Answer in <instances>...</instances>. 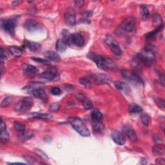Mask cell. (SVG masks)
I'll list each match as a JSON object with an SVG mask.
<instances>
[{"instance_id": "cell-36", "label": "cell", "mask_w": 165, "mask_h": 165, "mask_svg": "<svg viewBox=\"0 0 165 165\" xmlns=\"http://www.w3.org/2000/svg\"><path fill=\"white\" fill-rule=\"evenodd\" d=\"M79 82L81 85L86 86H89L92 84L89 76L81 77V78L79 79Z\"/></svg>"}, {"instance_id": "cell-30", "label": "cell", "mask_w": 165, "mask_h": 165, "mask_svg": "<svg viewBox=\"0 0 165 165\" xmlns=\"http://www.w3.org/2000/svg\"><path fill=\"white\" fill-rule=\"evenodd\" d=\"M10 135L7 132V131L5 130L3 131H1V142L3 144H7L10 141Z\"/></svg>"}, {"instance_id": "cell-7", "label": "cell", "mask_w": 165, "mask_h": 165, "mask_svg": "<svg viewBox=\"0 0 165 165\" xmlns=\"http://www.w3.org/2000/svg\"><path fill=\"white\" fill-rule=\"evenodd\" d=\"M1 25L5 32L11 35H14L15 29L16 27V20L14 19H2L1 21Z\"/></svg>"}, {"instance_id": "cell-52", "label": "cell", "mask_w": 165, "mask_h": 165, "mask_svg": "<svg viewBox=\"0 0 165 165\" xmlns=\"http://www.w3.org/2000/svg\"><path fill=\"white\" fill-rule=\"evenodd\" d=\"M20 2H18V1H15V2H14L12 3V7H14V6H16V5L19 3Z\"/></svg>"}, {"instance_id": "cell-15", "label": "cell", "mask_w": 165, "mask_h": 165, "mask_svg": "<svg viewBox=\"0 0 165 165\" xmlns=\"http://www.w3.org/2000/svg\"><path fill=\"white\" fill-rule=\"evenodd\" d=\"M114 85L116 87V89L124 94L128 95L131 93L130 87L129 86V85L127 83H126V82L117 81L114 82Z\"/></svg>"}, {"instance_id": "cell-11", "label": "cell", "mask_w": 165, "mask_h": 165, "mask_svg": "<svg viewBox=\"0 0 165 165\" xmlns=\"http://www.w3.org/2000/svg\"><path fill=\"white\" fill-rule=\"evenodd\" d=\"M89 78L92 84H107L110 82L109 77L105 74H96L89 76Z\"/></svg>"}, {"instance_id": "cell-46", "label": "cell", "mask_w": 165, "mask_h": 165, "mask_svg": "<svg viewBox=\"0 0 165 165\" xmlns=\"http://www.w3.org/2000/svg\"><path fill=\"white\" fill-rule=\"evenodd\" d=\"M156 104L157 105V106L160 108L164 109V99H161V98H158V99H156Z\"/></svg>"}, {"instance_id": "cell-18", "label": "cell", "mask_w": 165, "mask_h": 165, "mask_svg": "<svg viewBox=\"0 0 165 165\" xmlns=\"http://www.w3.org/2000/svg\"><path fill=\"white\" fill-rule=\"evenodd\" d=\"M72 43L78 46H81L85 43V39L81 34L74 33L72 34Z\"/></svg>"}, {"instance_id": "cell-20", "label": "cell", "mask_w": 165, "mask_h": 165, "mask_svg": "<svg viewBox=\"0 0 165 165\" xmlns=\"http://www.w3.org/2000/svg\"><path fill=\"white\" fill-rule=\"evenodd\" d=\"M8 50L9 52L14 57H19L23 54V49L17 46H10Z\"/></svg>"}, {"instance_id": "cell-4", "label": "cell", "mask_w": 165, "mask_h": 165, "mask_svg": "<svg viewBox=\"0 0 165 165\" xmlns=\"http://www.w3.org/2000/svg\"><path fill=\"white\" fill-rule=\"evenodd\" d=\"M136 21L133 17H128L118 27L117 32L120 34H124L125 33L130 32L133 30L135 27Z\"/></svg>"}, {"instance_id": "cell-28", "label": "cell", "mask_w": 165, "mask_h": 165, "mask_svg": "<svg viewBox=\"0 0 165 165\" xmlns=\"http://www.w3.org/2000/svg\"><path fill=\"white\" fill-rule=\"evenodd\" d=\"M152 152L154 154L163 155L165 152V147L163 144H156L153 147Z\"/></svg>"}, {"instance_id": "cell-40", "label": "cell", "mask_w": 165, "mask_h": 165, "mask_svg": "<svg viewBox=\"0 0 165 165\" xmlns=\"http://www.w3.org/2000/svg\"><path fill=\"white\" fill-rule=\"evenodd\" d=\"M24 159H25V161H27L28 162V163L29 164H39V163L36 161V159L31 156H24Z\"/></svg>"}, {"instance_id": "cell-12", "label": "cell", "mask_w": 165, "mask_h": 165, "mask_svg": "<svg viewBox=\"0 0 165 165\" xmlns=\"http://www.w3.org/2000/svg\"><path fill=\"white\" fill-rule=\"evenodd\" d=\"M22 70L26 76L31 77L35 76L38 72V70L35 66L29 64H24L22 66Z\"/></svg>"}, {"instance_id": "cell-21", "label": "cell", "mask_w": 165, "mask_h": 165, "mask_svg": "<svg viewBox=\"0 0 165 165\" xmlns=\"http://www.w3.org/2000/svg\"><path fill=\"white\" fill-rule=\"evenodd\" d=\"M25 44L27 48H29L30 50H32L33 52H38L41 49V45L38 43H35L32 42V41H27L25 42Z\"/></svg>"}, {"instance_id": "cell-51", "label": "cell", "mask_w": 165, "mask_h": 165, "mask_svg": "<svg viewBox=\"0 0 165 165\" xmlns=\"http://www.w3.org/2000/svg\"><path fill=\"white\" fill-rule=\"evenodd\" d=\"M159 78H160V80H161V83L163 84V85H164V75L161 74L159 75Z\"/></svg>"}, {"instance_id": "cell-23", "label": "cell", "mask_w": 165, "mask_h": 165, "mask_svg": "<svg viewBox=\"0 0 165 165\" xmlns=\"http://www.w3.org/2000/svg\"><path fill=\"white\" fill-rule=\"evenodd\" d=\"M44 86V84L43 82H32L27 85L25 87H24L25 90H32L36 89H39V88H41Z\"/></svg>"}, {"instance_id": "cell-33", "label": "cell", "mask_w": 165, "mask_h": 165, "mask_svg": "<svg viewBox=\"0 0 165 165\" xmlns=\"http://www.w3.org/2000/svg\"><path fill=\"white\" fill-rule=\"evenodd\" d=\"M14 127L15 130L20 133H22L25 130V126L23 124L17 121L14 123Z\"/></svg>"}, {"instance_id": "cell-49", "label": "cell", "mask_w": 165, "mask_h": 165, "mask_svg": "<svg viewBox=\"0 0 165 165\" xmlns=\"http://www.w3.org/2000/svg\"><path fill=\"white\" fill-rule=\"evenodd\" d=\"M75 4L77 7H81L82 5H83L84 3V2L83 1H81V0H78V1H75L74 2Z\"/></svg>"}, {"instance_id": "cell-29", "label": "cell", "mask_w": 165, "mask_h": 165, "mask_svg": "<svg viewBox=\"0 0 165 165\" xmlns=\"http://www.w3.org/2000/svg\"><path fill=\"white\" fill-rule=\"evenodd\" d=\"M91 116L93 121H101L103 117L101 112L97 109H94L92 112Z\"/></svg>"}, {"instance_id": "cell-47", "label": "cell", "mask_w": 165, "mask_h": 165, "mask_svg": "<svg viewBox=\"0 0 165 165\" xmlns=\"http://www.w3.org/2000/svg\"><path fill=\"white\" fill-rule=\"evenodd\" d=\"M36 153H38V155L39 156H40L41 158H42L43 159H45V160H48V157L46 156V155L41 150H36Z\"/></svg>"}, {"instance_id": "cell-32", "label": "cell", "mask_w": 165, "mask_h": 165, "mask_svg": "<svg viewBox=\"0 0 165 165\" xmlns=\"http://www.w3.org/2000/svg\"><path fill=\"white\" fill-rule=\"evenodd\" d=\"M163 29V25H161V26H159V27L157 28L155 30H153L152 32L148 33V34H146V39H153L155 36L156 35V34L159 32V31H161V29Z\"/></svg>"}, {"instance_id": "cell-9", "label": "cell", "mask_w": 165, "mask_h": 165, "mask_svg": "<svg viewBox=\"0 0 165 165\" xmlns=\"http://www.w3.org/2000/svg\"><path fill=\"white\" fill-rule=\"evenodd\" d=\"M65 22L69 27L76 24V12L73 8L69 7L66 9L65 14Z\"/></svg>"}, {"instance_id": "cell-3", "label": "cell", "mask_w": 165, "mask_h": 165, "mask_svg": "<svg viewBox=\"0 0 165 165\" xmlns=\"http://www.w3.org/2000/svg\"><path fill=\"white\" fill-rule=\"evenodd\" d=\"M137 58L144 65L150 66L156 60V55L152 49L146 47L138 54Z\"/></svg>"}, {"instance_id": "cell-31", "label": "cell", "mask_w": 165, "mask_h": 165, "mask_svg": "<svg viewBox=\"0 0 165 165\" xmlns=\"http://www.w3.org/2000/svg\"><path fill=\"white\" fill-rule=\"evenodd\" d=\"M141 14L143 20H146L149 16V10L146 5H141Z\"/></svg>"}, {"instance_id": "cell-17", "label": "cell", "mask_w": 165, "mask_h": 165, "mask_svg": "<svg viewBox=\"0 0 165 165\" xmlns=\"http://www.w3.org/2000/svg\"><path fill=\"white\" fill-rule=\"evenodd\" d=\"M30 94L34 96L35 97L41 100H46V98H47L46 92L43 89H40V88L31 90Z\"/></svg>"}, {"instance_id": "cell-1", "label": "cell", "mask_w": 165, "mask_h": 165, "mask_svg": "<svg viewBox=\"0 0 165 165\" xmlns=\"http://www.w3.org/2000/svg\"><path fill=\"white\" fill-rule=\"evenodd\" d=\"M87 57L88 58L94 61L98 68L101 70H116L117 68V65L112 59L105 58L97 54L90 52L87 54Z\"/></svg>"}, {"instance_id": "cell-43", "label": "cell", "mask_w": 165, "mask_h": 165, "mask_svg": "<svg viewBox=\"0 0 165 165\" xmlns=\"http://www.w3.org/2000/svg\"><path fill=\"white\" fill-rule=\"evenodd\" d=\"M49 108H50V110L52 112H57L59 110L60 106L59 105V103H53V104H52L50 106Z\"/></svg>"}, {"instance_id": "cell-45", "label": "cell", "mask_w": 165, "mask_h": 165, "mask_svg": "<svg viewBox=\"0 0 165 165\" xmlns=\"http://www.w3.org/2000/svg\"><path fill=\"white\" fill-rule=\"evenodd\" d=\"M32 59H33L34 61L38 62L39 63H42V64H45V65H49V61H47L46 59H41V58H32Z\"/></svg>"}, {"instance_id": "cell-13", "label": "cell", "mask_w": 165, "mask_h": 165, "mask_svg": "<svg viewBox=\"0 0 165 165\" xmlns=\"http://www.w3.org/2000/svg\"><path fill=\"white\" fill-rule=\"evenodd\" d=\"M111 137L113 141L116 144H119V145H124L126 143V139L125 136L122 133L118 131H112V132L111 133Z\"/></svg>"}, {"instance_id": "cell-39", "label": "cell", "mask_w": 165, "mask_h": 165, "mask_svg": "<svg viewBox=\"0 0 165 165\" xmlns=\"http://www.w3.org/2000/svg\"><path fill=\"white\" fill-rule=\"evenodd\" d=\"M33 118H39V119H49L50 117V116L48 113H33L32 116Z\"/></svg>"}, {"instance_id": "cell-19", "label": "cell", "mask_w": 165, "mask_h": 165, "mask_svg": "<svg viewBox=\"0 0 165 165\" xmlns=\"http://www.w3.org/2000/svg\"><path fill=\"white\" fill-rule=\"evenodd\" d=\"M44 56L46 59H47L50 61L58 62L61 60L60 56L58 53L52 50L46 51L44 54Z\"/></svg>"}, {"instance_id": "cell-50", "label": "cell", "mask_w": 165, "mask_h": 165, "mask_svg": "<svg viewBox=\"0 0 165 165\" xmlns=\"http://www.w3.org/2000/svg\"><path fill=\"white\" fill-rule=\"evenodd\" d=\"M160 160H161V161H159V159H157L156 160V163H157V164H164L165 163V161H164V159L161 158V159H160Z\"/></svg>"}, {"instance_id": "cell-5", "label": "cell", "mask_w": 165, "mask_h": 165, "mask_svg": "<svg viewBox=\"0 0 165 165\" xmlns=\"http://www.w3.org/2000/svg\"><path fill=\"white\" fill-rule=\"evenodd\" d=\"M121 75L124 79H126L127 81L131 82V83L135 85H140L143 82V81L141 77L133 71L122 70Z\"/></svg>"}, {"instance_id": "cell-2", "label": "cell", "mask_w": 165, "mask_h": 165, "mask_svg": "<svg viewBox=\"0 0 165 165\" xmlns=\"http://www.w3.org/2000/svg\"><path fill=\"white\" fill-rule=\"evenodd\" d=\"M69 123L75 130L78 132L81 136L87 137L90 135V131L87 128L85 123L79 118L76 117H70L69 118Z\"/></svg>"}, {"instance_id": "cell-37", "label": "cell", "mask_w": 165, "mask_h": 165, "mask_svg": "<svg viewBox=\"0 0 165 165\" xmlns=\"http://www.w3.org/2000/svg\"><path fill=\"white\" fill-rule=\"evenodd\" d=\"M162 23V19L159 14H154L153 17V24L154 25L161 26Z\"/></svg>"}, {"instance_id": "cell-8", "label": "cell", "mask_w": 165, "mask_h": 165, "mask_svg": "<svg viewBox=\"0 0 165 165\" xmlns=\"http://www.w3.org/2000/svg\"><path fill=\"white\" fill-rule=\"evenodd\" d=\"M33 103V100L30 97H25L15 106V110L19 112H27L32 106Z\"/></svg>"}, {"instance_id": "cell-25", "label": "cell", "mask_w": 165, "mask_h": 165, "mask_svg": "<svg viewBox=\"0 0 165 165\" xmlns=\"http://www.w3.org/2000/svg\"><path fill=\"white\" fill-rule=\"evenodd\" d=\"M62 35L63 36V41L66 43V45H70L73 44L72 43V34L67 30H63L62 31Z\"/></svg>"}, {"instance_id": "cell-42", "label": "cell", "mask_w": 165, "mask_h": 165, "mask_svg": "<svg viewBox=\"0 0 165 165\" xmlns=\"http://www.w3.org/2000/svg\"><path fill=\"white\" fill-rule=\"evenodd\" d=\"M50 93L54 96H59L61 94V90L59 87H53L50 90Z\"/></svg>"}, {"instance_id": "cell-16", "label": "cell", "mask_w": 165, "mask_h": 165, "mask_svg": "<svg viewBox=\"0 0 165 165\" xmlns=\"http://www.w3.org/2000/svg\"><path fill=\"white\" fill-rule=\"evenodd\" d=\"M123 131L124 133L133 141H136L137 139V136L136 132L132 128L128 126H125L123 128Z\"/></svg>"}, {"instance_id": "cell-27", "label": "cell", "mask_w": 165, "mask_h": 165, "mask_svg": "<svg viewBox=\"0 0 165 165\" xmlns=\"http://www.w3.org/2000/svg\"><path fill=\"white\" fill-rule=\"evenodd\" d=\"M128 111L130 113H137L143 112V108L141 106L136 104V103H132L128 106Z\"/></svg>"}, {"instance_id": "cell-10", "label": "cell", "mask_w": 165, "mask_h": 165, "mask_svg": "<svg viewBox=\"0 0 165 165\" xmlns=\"http://www.w3.org/2000/svg\"><path fill=\"white\" fill-rule=\"evenodd\" d=\"M57 75H58V70L55 67H50V68L45 70L40 75V77L41 78L45 80L52 81L56 78Z\"/></svg>"}, {"instance_id": "cell-24", "label": "cell", "mask_w": 165, "mask_h": 165, "mask_svg": "<svg viewBox=\"0 0 165 165\" xmlns=\"http://www.w3.org/2000/svg\"><path fill=\"white\" fill-rule=\"evenodd\" d=\"M34 135L33 132L32 131H27V132H23L19 134L18 136V139L21 141H25L29 140V139L32 137Z\"/></svg>"}, {"instance_id": "cell-41", "label": "cell", "mask_w": 165, "mask_h": 165, "mask_svg": "<svg viewBox=\"0 0 165 165\" xmlns=\"http://www.w3.org/2000/svg\"><path fill=\"white\" fill-rule=\"evenodd\" d=\"M11 100H12L11 97H5V99L2 101V103H1L2 107H7V106H8L10 105V102H11Z\"/></svg>"}, {"instance_id": "cell-35", "label": "cell", "mask_w": 165, "mask_h": 165, "mask_svg": "<svg viewBox=\"0 0 165 165\" xmlns=\"http://www.w3.org/2000/svg\"><path fill=\"white\" fill-rule=\"evenodd\" d=\"M141 120L144 125L147 126L148 125L150 121V116L147 113H143L141 116Z\"/></svg>"}, {"instance_id": "cell-34", "label": "cell", "mask_w": 165, "mask_h": 165, "mask_svg": "<svg viewBox=\"0 0 165 165\" xmlns=\"http://www.w3.org/2000/svg\"><path fill=\"white\" fill-rule=\"evenodd\" d=\"M8 52H7L5 49H3V48H1V50H0V58H1L2 65L3 64L5 60L8 58Z\"/></svg>"}, {"instance_id": "cell-22", "label": "cell", "mask_w": 165, "mask_h": 165, "mask_svg": "<svg viewBox=\"0 0 165 165\" xmlns=\"http://www.w3.org/2000/svg\"><path fill=\"white\" fill-rule=\"evenodd\" d=\"M92 125L93 130L97 133H101L103 130V128H104V126H103L101 121H93Z\"/></svg>"}, {"instance_id": "cell-26", "label": "cell", "mask_w": 165, "mask_h": 165, "mask_svg": "<svg viewBox=\"0 0 165 165\" xmlns=\"http://www.w3.org/2000/svg\"><path fill=\"white\" fill-rule=\"evenodd\" d=\"M67 48V45L62 39H59L57 41L56 44V50L58 52H64L66 50Z\"/></svg>"}, {"instance_id": "cell-53", "label": "cell", "mask_w": 165, "mask_h": 165, "mask_svg": "<svg viewBox=\"0 0 165 165\" xmlns=\"http://www.w3.org/2000/svg\"><path fill=\"white\" fill-rule=\"evenodd\" d=\"M10 164H23V163H10Z\"/></svg>"}, {"instance_id": "cell-6", "label": "cell", "mask_w": 165, "mask_h": 165, "mask_svg": "<svg viewBox=\"0 0 165 165\" xmlns=\"http://www.w3.org/2000/svg\"><path fill=\"white\" fill-rule=\"evenodd\" d=\"M105 43L110 49L113 54L116 56H120L122 54V50L117 41L111 35H107L105 38Z\"/></svg>"}, {"instance_id": "cell-38", "label": "cell", "mask_w": 165, "mask_h": 165, "mask_svg": "<svg viewBox=\"0 0 165 165\" xmlns=\"http://www.w3.org/2000/svg\"><path fill=\"white\" fill-rule=\"evenodd\" d=\"M82 105H83V107L85 109H86V110L92 109V108H93V107H94L92 102L91 101V100L88 99V98H86V100L84 102H82Z\"/></svg>"}, {"instance_id": "cell-44", "label": "cell", "mask_w": 165, "mask_h": 165, "mask_svg": "<svg viewBox=\"0 0 165 165\" xmlns=\"http://www.w3.org/2000/svg\"><path fill=\"white\" fill-rule=\"evenodd\" d=\"M76 97L77 100L82 103L84 102L87 98L86 96L84 94H82V93H78V94H77L76 96Z\"/></svg>"}, {"instance_id": "cell-48", "label": "cell", "mask_w": 165, "mask_h": 165, "mask_svg": "<svg viewBox=\"0 0 165 165\" xmlns=\"http://www.w3.org/2000/svg\"><path fill=\"white\" fill-rule=\"evenodd\" d=\"M1 131H3L6 130V125H5V123L3 121V120H1Z\"/></svg>"}, {"instance_id": "cell-14", "label": "cell", "mask_w": 165, "mask_h": 165, "mask_svg": "<svg viewBox=\"0 0 165 165\" xmlns=\"http://www.w3.org/2000/svg\"><path fill=\"white\" fill-rule=\"evenodd\" d=\"M24 27L29 32H34L41 28L40 24L33 19H29L24 24Z\"/></svg>"}]
</instances>
